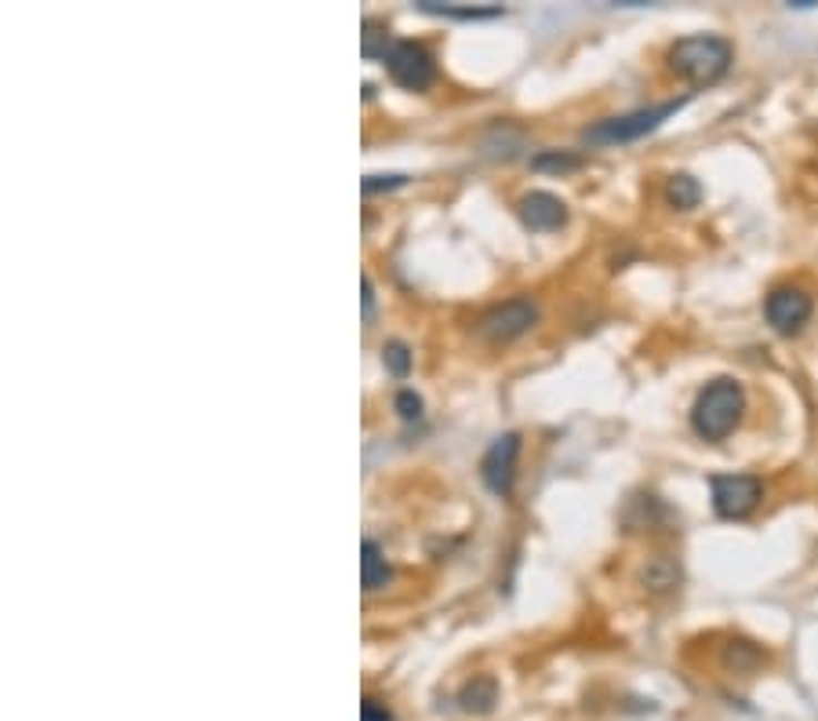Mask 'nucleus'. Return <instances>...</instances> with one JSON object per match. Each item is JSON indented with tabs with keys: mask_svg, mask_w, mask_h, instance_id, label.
I'll return each mask as SVG.
<instances>
[{
	"mask_svg": "<svg viewBox=\"0 0 818 721\" xmlns=\"http://www.w3.org/2000/svg\"><path fill=\"white\" fill-rule=\"evenodd\" d=\"M361 721H393V714L386 711V703H378V700L367 697L361 703Z\"/></svg>",
	"mask_w": 818,
	"mask_h": 721,
	"instance_id": "19",
	"label": "nucleus"
},
{
	"mask_svg": "<svg viewBox=\"0 0 818 721\" xmlns=\"http://www.w3.org/2000/svg\"><path fill=\"white\" fill-rule=\"evenodd\" d=\"M517 455H521V434H503L492 441V449L484 452L481 459V478L484 484L492 489L495 495H506L513 492V478H517Z\"/></svg>",
	"mask_w": 818,
	"mask_h": 721,
	"instance_id": "8",
	"label": "nucleus"
},
{
	"mask_svg": "<svg viewBox=\"0 0 818 721\" xmlns=\"http://www.w3.org/2000/svg\"><path fill=\"white\" fill-rule=\"evenodd\" d=\"M407 176H364L361 190L364 193H375V190H393V187H404Z\"/></svg>",
	"mask_w": 818,
	"mask_h": 721,
	"instance_id": "18",
	"label": "nucleus"
},
{
	"mask_svg": "<svg viewBox=\"0 0 818 721\" xmlns=\"http://www.w3.org/2000/svg\"><path fill=\"white\" fill-rule=\"evenodd\" d=\"M709 492H714V510L724 521H743L764 500V481L757 474H717L709 478Z\"/></svg>",
	"mask_w": 818,
	"mask_h": 721,
	"instance_id": "4",
	"label": "nucleus"
},
{
	"mask_svg": "<svg viewBox=\"0 0 818 721\" xmlns=\"http://www.w3.org/2000/svg\"><path fill=\"white\" fill-rule=\"evenodd\" d=\"M364 321H372V313H375V284H372V278H367L364 273Z\"/></svg>",
	"mask_w": 818,
	"mask_h": 721,
	"instance_id": "20",
	"label": "nucleus"
},
{
	"mask_svg": "<svg viewBox=\"0 0 818 721\" xmlns=\"http://www.w3.org/2000/svg\"><path fill=\"white\" fill-rule=\"evenodd\" d=\"M815 313V299L808 288L800 284H775L768 296H764V318L775 328L778 336H794L804 324L811 321Z\"/></svg>",
	"mask_w": 818,
	"mask_h": 721,
	"instance_id": "6",
	"label": "nucleus"
},
{
	"mask_svg": "<svg viewBox=\"0 0 818 721\" xmlns=\"http://www.w3.org/2000/svg\"><path fill=\"white\" fill-rule=\"evenodd\" d=\"M498 703V689L492 678H473L466 689H462V707L473 714H487Z\"/></svg>",
	"mask_w": 818,
	"mask_h": 721,
	"instance_id": "13",
	"label": "nucleus"
},
{
	"mask_svg": "<svg viewBox=\"0 0 818 721\" xmlns=\"http://www.w3.org/2000/svg\"><path fill=\"white\" fill-rule=\"evenodd\" d=\"M390 44H393V37H390L386 26H378V22L367 19V22H364V33H361L364 56H367V59H382V56H386V48H390Z\"/></svg>",
	"mask_w": 818,
	"mask_h": 721,
	"instance_id": "14",
	"label": "nucleus"
},
{
	"mask_svg": "<svg viewBox=\"0 0 818 721\" xmlns=\"http://www.w3.org/2000/svg\"><path fill=\"white\" fill-rule=\"evenodd\" d=\"M361 580H364V590H378V587H386L390 583V561H386V554H382V547L375 543V540H364V547H361Z\"/></svg>",
	"mask_w": 818,
	"mask_h": 721,
	"instance_id": "10",
	"label": "nucleus"
},
{
	"mask_svg": "<svg viewBox=\"0 0 818 721\" xmlns=\"http://www.w3.org/2000/svg\"><path fill=\"white\" fill-rule=\"evenodd\" d=\"M382 66L390 70V77L407 91H426L437 77V62L426 51V44L418 41H393L382 56Z\"/></svg>",
	"mask_w": 818,
	"mask_h": 721,
	"instance_id": "5",
	"label": "nucleus"
},
{
	"mask_svg": "<svg viewBox=\"0 0 818 721\" xmlns=\"http://www.w3.org/2000/svg\"><path fill=\"white\" fill-rule=\"evenodd\" d=\"M688 107V96L684 99H669V102H658V107H644V110H633V113H623V117H608V121H597L593 128L583 131V139L589 147H615V142H637L644 136H652L658 131L677 110Z\"/></svg>",
	"mask_w": 818,
	"mask_h": 721,
	"instance_id": "3",
	"label": "nucleus"
},
{
	"mask_svg": "<svg viewBox=\"0 0 818 721\" xmlns=\"http://www.w3.org/2000/svg\"><path fill=\"white\" fill-rule=\"evenodd\" d=\"M735 62V48L728 37L717 33H691L680 37L677 44L669 48V70L688 81L691 88H709L717 84L724 73L731 70Z\"/></svg>",
	"mask_w": 818,
	"mask_h": 721,
	"instance_id": "1",
	"label": "nucleus"
},
{
	"mask_svg": "<svg viewBox=\"0 0 818 721\" xmlns=\"http://www.w3.org/2000/svg\"><path fill=\"white\" fill-rule=\"evenodd\" d=\"M535 321H538L535 299L517 296V299H509V303H498L487 310L477 321V336L487 339V343H509V339L524 336Z\"/></svg>",
	"mask_w": 818,
	"mask_h": 721,
	"instance_id": "7",
	"label": "nucleus"
},
{
	"mask_svg": "<svg viewBox=\"0 0 818 721\" xmlns=\"http://www.w3.org/2000/svg\"><path fill=\"white\" fill-rule=\"evenodd\" d=\"M535 168H561V172H567V168H578V157L575 153H543L532 161Z\"/></svg>",
	"mask_w": 818,
	"mask_h": 721,
	"instance_id": "17",
	"label": "nucleus"
},
{
	"mask_svg": "<svg viewBox=\"0 0 818 721\" xmlns=\"http://www.w3.org/2000/svg\"><path fill=\"white\" fill-rule=\"evenodd\" d=\"M397 412H401V419H407V423L422 419V398L415 390H401L397 393Z\"/></svg>",
	"mask_w": 818,
	"mask_h": 721,
	"instance_id": "16",
	"label": "nucleus"
},
{
	"mask_svg": "<svg viewBox=\"0 0 818 721\" xmlns=\"http://www.w3.org/2000/svg\"><path fill=\"white\" fill-rule=\"evenodd\" d=\"M422 11H430V16H441V19H462V22H477V19H498L503 16V8H469V4H437V0H418Z\"/></svg>",
	"mask_w": 818,
	"mask_h": 721,
	"instance_id": "12",
	"label": "nucleus"
},
{
	"mask_svg": "<svg viewBox=\"0 0 818 721\" xmlns=\"http://www.w3.org/2000/svg\"><path fill=\"white\" fill-rule=\"evenodd\" d=\"M382 364H386L393 375H407V369H412V353H407L404 343H386L382 347Z\"/></svg>",
	"mask_w": 818,
	"mask_h": 721,
	"instance_id": "15",
	"label": "nucleus"
},
{
	"mask_svg": "<svg viewBox=\"0 0 818 721\" xmlns=\"http://www.w3.org/2000/svg\"><path fill=\"white\" fill-rule=\"evenodd\" d=\"M517 212H521L527 230H557V227H564V222H567V204L561 201L557 193H546V190L524 193Z\"/></svg>",
	"mask_w": 818,
	"mask_h": 721,
	"instance_id": "9",
	"label": "nucleus"
},
{
	"mask_svg": "<svg viewBox=\"0 0 818 721\" xmlns=\"http://www.w3.org/2000/svg\"><path fill=\"white\" fill-rule=\"evenodd\" d=\"M666 201L669 208H677V212H691V208H698V201H703V187H698L695 176L677 172L666 182Z\"/></svg>",
	"mask_w": 818,
	"mask_h": 721,
	"instance_id": "11",
	"label": "nucleus"
},
{
	"mask_svg": "<svg viewBox=\"0 0 818 721\" xmlns=\"http://www.w3.org/2000/svg\"><path fill=\"white\" fill-rule=\"evenodd\" d=\"M746 412V390L738 379H714L698 390V398L691 404V430L703 441H724L731 430L743 423Z\"/></svg>",
	"mask_w": 818,
	"mask_h": 721,
	"instance_id": "2",
	"label": "nucleus"
}]
</instances>
